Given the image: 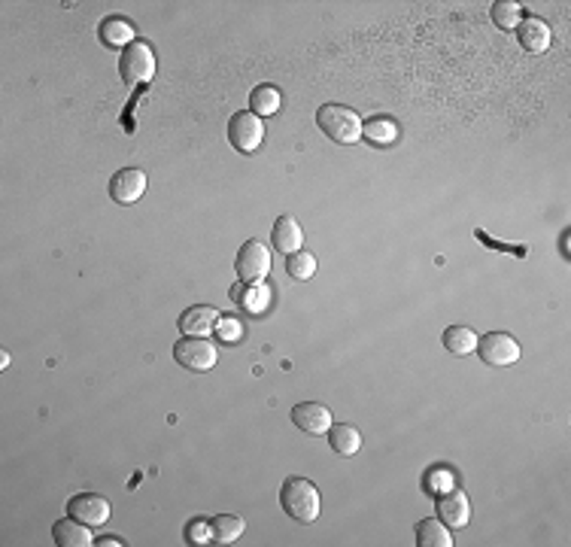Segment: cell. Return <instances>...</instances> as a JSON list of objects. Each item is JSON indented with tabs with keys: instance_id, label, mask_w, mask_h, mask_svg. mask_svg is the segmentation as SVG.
<instances>
[{
	"instance_id": "cell-1",
	"label": "cell",
	"mask_w": 571,
	"mask_h": 547,
	"mask_svg": "<svg viewBox=\"0 0 571 547\" xmlns=\"http://www.w3.org/2000/svg\"><path fill=\"white\" fill-rule=\"evenodd\" d=\"M280 505L292 520L310 526L319 517V505H322L317 484L307 481V477H286L280 486Z\"/></svg>"
},
{
	"instance_id": "cell-2",
	"label": "cell",
	"mask_w": 571,
	"mask_h": 547,
	"mask_svg": "<svg viewBox=\"0 0 571 547\" xmlns=\"http://www.w3.org/2000/svg\"><path fill=\"white\" fill-rule=\"evenodd\" d=\"M317 125L328 140L343 146L359 144V137H362V119L343 104H322L317 110Z\"/></svg>"
},
{
	"instance_id": "cell-3",
	"label": "cell",
	"mask_w": 571,
	"mask_h": 547,
	"mask_svg": "<svg viewBox=\"0 0 571 547\" xmlns=\"http://www.w3.org/2000/svg\"><path fill=\"white\" fill-rule=\"evenodd\" d=\"M119 73H122V79L128 86H143V82L153 79L155 55H153V49H149V43L134 40L131 46L122 49V55H119Z\"/></svg>"
},
{
	"instance_id": "cell-4",
	"label": "cell",
	"mask_w": 571,
	"mask_h": 547,
	"mask_svg": "<svg viewBox=\"0 0 571 547\" xmlns=\"http://www.w3.org/2000/svg\"><path fill=\"white\" fill-rule=\"evenodd\" d=\"M235 271L240 283H265V277L270 274V250L261 241H246L237 250Z\"/></svg>"
},
{
	"instance_id": "cell-5",
	"label": "cell",
	"mask_w": 571,
	"mask_h": 547,
	"mask_svg": "<svg viewBox=\"0 0 571 547\" xmlns=\"http://www.w3.org/2000/svg\"><path fill=\"white\" fill-rule=\"evenodd\" d=\"M477 353L490 369H508V365L520 362V344L505 332H490L477 341Z\"/></svg>"
},
{
	"instance_id": "cell-6",
	"label": "cell",
	"mask_w": 571,
	"mask_h": 547,
	"mask_svg": "<svg viewBox=\"0 0 571 547\" xmlns=\"http://www.w3.org/2000/svg\"><path fill=\"white\" fill-rule=\"evenodd\" d=\"M228 140L237 153H255V149L261 146V140H265V122H261L252 110L235 113L228 122Z\"/></svg>"
},
{
	"instance_id": "cell-7",
	"label": "cell",
	"mask_w": 571,
	"mask_h": 547,
	"mask_svg": "<svg viewBox=\"0 0 571 547\" xmlns=\"http://www.w3.org/2000/svg\"><path fill=\"white\" fill-rule=\"evenodd\" d=\"M67 517L86 523V526H103L110 520V501L97 493H77L67 499Z\"/></svg>"
},
{
	"instance_id": "cell-8",
	"label": "cell",
	"mask_w": 571,
	"mask_h": 547,
	"mask_svg": "<svg viewBox=\"0 0 571 547\" xmlns=\"http://www.w3.org/2000/svg\"><path fill=\"white\" fill-rule=\"evenodd\" d=\"M174 359L186 371H210L216 365V347L207 338H183L174 347Z\"/></svg>"
},
{
	"instance_id": "cell-9",
	"label": "cell",
	"mask_w": 571,
	"mask_h": 547,
	"mask_svg": "<svg viewBox=\"0 0 571 547\" xmlns=\"http://www.w3.org/2000/svg\"><path fill=\"white\" fill-rule=\"evenodd\" d=\"M143 192H146V174H143L140 168L116 170V177L110 179V198L116 201V204H125V207L137 204Z\"/></svg>"
},
{
	"instance_id": "cell-10",
	"label": "cell",
	"mask_w": 571,
	"mask_h": 547,
	"mask_svg": "<svg viewBox=\"0 0 571 547\" xmlns=\"http://www.w3.org/2000/svg\"><path fill=\"white\" fill-rule=\"evenodd\" d=\"M434 511H438V520L444 523V526H450V529L468 526V517H471L468 496H465L462 490H456V486H450L447 493H441Z\"/></svg>"
},
{
	"instance_id": "cell-11",
	"label": "cell",
	"mask_w": 571,
	"mask_h": 547,
	"mask_svg": "<svg viewBox=\"0 0 571 547\" xmlns=\"http://www.w3.org/2000/svg\"><path fill=\"white\" fill-rule=\"evenodd\" d=\"M292 423L307 435H326L332 429V410L319 402H302L292 408Z\"/></svg>"
},
{
	"instance_id": "cell-12",
	"label": "cell",
	"mask_w": 571,
	"mask_h": 547,
	"mask_svg": "<svg viewBox=\"0 0 571 547\" xmlns=\"http://www.w3.org/2000/svg\"><path fill=\"white\" fill-rule=\"evenodd\" d=\"M216 322H219V311L207 304H194L179 317V328H183L186 338H207L216 332Z\"/></svg>"
},
{
	"instance_id": "cell-13",
	"label": "cell",
	"mask_w": 571,
	"mask_h": 547,
	"mask_svg": "<svg viewBox=\"0 0 571 547\" xmlns=\"http://www.w3.org/2000/svg\"><path fill=\"white\" fill-rule=\"evenodd\" d=\"M517 37H520V46L525 52H535V55H541V52L550 49V40H553V34H550V28H547V21L538 19V16L523 19L520 25H517Z\"/></svg>"
},
{
	"instance_id": "cell-14",
	"label": "cell",
	"mask_w": 571,
	"mask_h": 547,
	"mask_svg": "<svg viewBox=\"0 0 571 547\" xmlns=\"http://www.w3.org/2000/svg\"><path fill=\"white\" fill-rule=\"evenodd\" d=\"M270 241H274V250H280L283 256H292V253L302 250L304 231L298 226L295 216H280V220L274 222V231H270Z\"/></svg>"
},
{
	"instance_id": "cell-15",
	"label": "cell",
	"mask_w": 571,
	"mask_h": 547,
	"mask_svg": "<svg viewBox=\"0 0 571 547\" xmlns=\"http://www.w3.org/2000/svg\"><path fill=\"white\" fill-rule=\"evenodd\" d=\"M52 538H55L58 547H92L95 544L92 526H86V523L73 520V517H64V520H58L55 526H52Z\"/></svg>"
},
{
	"instance_id": "cell-16",
	"label": "cell",
	"mask_w": 571,
	"mask_h": 547,
	"mask_svg": "<svg viewBox=\"0 0 571 547\" xmlns=\"http://www.w3.org/2000/svg\"><path fill=\"white\" fill-rule=\"evenodd\" d=\"M398 134H401V128H398V122L393 116H371L368 122H362V140H368V144L377 149L393 146L398 140Z\"/></svg>"
},
{
	"instance_id": "cell-17",
	"label": "cell",
	"mask_w": 571,
	"mask_h": 547,
	"mask_svg": "<svg viewBox=\"0 0 571 547\" xmlns=\"http://www.w3.org/2000/svg\"><path fill=\"white\" fill-rule=\"evenodd\" d=\"M97 34H101L103 46H110V49H128L134 43V25L119 16L103 19L101 28H97Z\"/></svg>"
},
{
	"instance_id": "cell-18",
	"label": "cell",
	"mask_w": 571,
	"mask_h": 547,
	"mask_svg": "<svg viewBox=\"0 0 571 547\" xmlns=\"http://www.w3.org/2000/svg\"><path fill=\"white\" fill-rule=\"evenodd\" d=\"M328 444L341 456H356L362 451V432L350 423H335L332 429H328Z\"/></svg>"
},
{
	"instance_id": "cell-19",
	"label": "cell",
	"mask_w": 571,
	"mask_h": 547,
	"mask_svg": "<svg viewBox=\"0 0 571 547\" xmlns=\"http://www.w3.org/2000/svg\"><path fill=\"white\" fill-rule=\"evenodd\" d=\"M417 544L419 547H453V535H450V526H444L438 517H428V520L417 523Z\"/></svg>"
},
{
	"instance_id": "cell-20",
	"label": "cell",
	"mask_w": 571,
	"mask_h": 547,
	"mask_svg": "<svg viewBox=\"0 0 571 547\" xmlns=\"http://www.w3.org/2000/svg\"><path fill=\"white\" fill-rule=\"evenodd\" d=\"M246 523L244 517L237 514H216L213 520H210V535H213L216 544H231L237 542L240 535H244Z\"/></svg>"
},
{
	"instance_id": "cell-21",
	"label": "cell",
	"mask_w": 571,
	"mask_h": 547,
	"mask_svg": "<svg viewBox=\"0 0 571 547\" xmlns=\"http://www.w3.org/2000/svg\"><path fill=\"white\" fill-rule=\"evenodd\" d=\"M231 298L237 304H244L250 313H261L268 307L270 292L265 289V283H240V286L231 289Z\"/></svg>"
},
{
	"instance_id": "cell-22",
	"label": "cell",
	"mask_w": 571,
	"mask_h": 547,
	"mask_svg": "<svg viewBox=\"0 0 571 547\" xmlns=\"http://www.w3.org/2000/svg\"><path fill=\"white\" fill-rule=\"evenodd\" d=\"M444 347L453 356H468L477 350V335L468 326H450L444 332Z\"/></svg>"
},
{
	"instance_id": "cell-23",
	"label": "cell",
	"mask_w": 571,
	"mask_h": 547,
	"mask_svg": "<svg viewBox=\"0 0 571 547\" xmlns=\"http://www.w3.org/2000/svg\"><path fill=\"white\" fill-rule=\"evenodd\" d=\"M280 104H283V97L274 86H259V88H252V95H250V107L259 119L274 116L277 110H280Z\"/></svg>"
},
{
	"instance_id": "cell-24",
	"label": "cell",
	"mask_w": 571,
	"mask_h": 547,
	"mask_svg": "<svg viewBox=\"0 0 571 547\" xmlns=\"http://www.w3.org/2000/svg\"><path fill=\"white\" fill-rule=\"evenodd\" d=\"M492 21L501 31H517V25L523 21L520 4H517V0H499V4H492Z\"/></svg>"
},
{
	"instance_id": "cell-25",
	"label": "cell",
	"mask_w": 571,
	"mask_h": 547,
	"mask_svg": "<svg viewBox=\"0 0 571 547\" xmlns=\"http://www.w3.org/2000/svg\"><path fill=\"white\" fill-rule=\"evenodd\" d=\"M286 271H289L295 280H310L313 274H317V259H313V253H292V256H286Z\"/></svg>"
},
{
	"instance_id": "cell-26",
	"label": "cell",
	"mask_w": 571,
	"mask_h": 547,
	"mask_svg": "<svg viewBox=\"0 0 571 547\" xmlns=\"http://www.w3.org/2000/svg\"><path fill=\"white\" fill-rule=\"evenodd\" d=\"M216 335H219V341H237L240 335H244V326H240L235 317H219V322H216Z\"/></svg>"
},
{
	"instance_id": "cell-27",
	"label": "cell",
	"mask_w": 571,
	"mask_h": 547,
	"mask_svg": "<svg viewBox=\"0 0 571 547\" xmlns=\"http://www.w3.org/2000/svg\"><path fill=\"white\" fill-rule=\"evenodd\" d=\"M186 538H189L192 544H210V542H213V535H210V520H194V523H189V529H186Z\"/></svg>"
},
{
	"instance_id": "cell-28",
	"label": "cell",
	"mask_w": 571,
	"mask_h": 547,
	"mask_svg": "<svg viewBox=\"0 0 571 547\" xmlns=\"http://www.w3.org/2000/svg\"><path fill=\"white\" fill-rule=\"evenodd\" d=\"M426 486L428 490H438V486H444V493L450 490V486H453V477H450V471L447 468H438V471H432V475L426 477Z\"/></svg>"
},
{
	"instance_id": "cell-29",
	"label": "cell",
	"mask_w": 571,
	"mask_h": 547,
	"mask_svg": "<svg viewBox=\"0 0 571 547\" xmlns=\"http://www.w3.org/2000/svg\"><path fill=\"white\" fill-rule=\"evenodd\" d=\"M477 241L490 244V246H492V250H514V253H517V256H525V246H501V244H492V241H490V237H486V235H484V231H477Z\"/></svg>"
},
{
	"instance_id": "cell-30",
	"label": "cell",
	"mask_w": 571,
	"mask_h": 547,
	"mask_svg": "<svg viewBox=\"0 0 571 547\" xmlns=\"http://www.w3.org/2000/svg\"><path fill=\"white\" fill-rule=\"evenodd\" d=\"M95 544H101V547H112V544H122V538H116V535H107V538H97Z\"/></svg>"
}]
</instances>
